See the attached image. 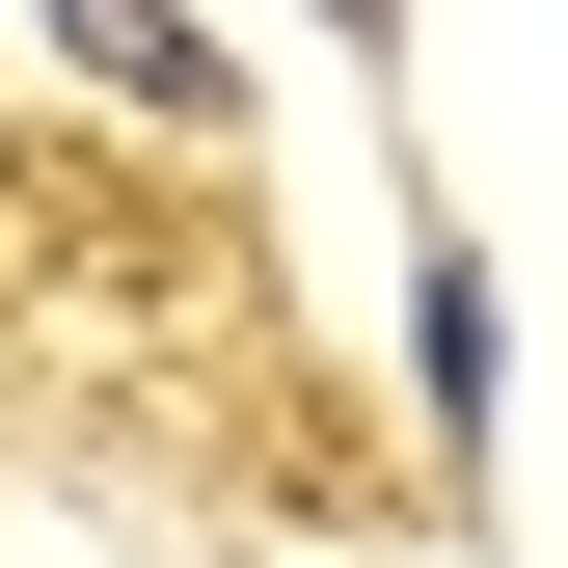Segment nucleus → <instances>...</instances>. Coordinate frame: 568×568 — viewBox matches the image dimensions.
Listing matches in <instances>:
<instances>
[{"label":"nucleus","instance_id":"1","mask_svg":"<svg viewBox=\"0 0 568 568\" xmlns=\"http://www.w3.org/2000/svg\"><path fill=\"white\" fill-rule=\"evenodd\" d=\"M54 54H82V82H135V109H217V54H190L163 0H54Z\"/></svg>","mask_w":568,"mask_h":568},{"label":"nucleus","instance_id":"2","mask_svg":"<svg viewBox=\"0 0 568 568\" xmlns=\"http://www.w3.org/2000/svg\"><path fill=\"white\" fill-rule=\"evenodd\" d=\"M406 352H434V434H487V271L434 244V298H406Z\"/></svg>","mask_w":568,"mask_h":568}]
</instances>
